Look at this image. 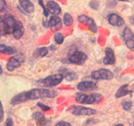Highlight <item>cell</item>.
I'll list each match as a JSON object with an SVG mask.
<instances>
[{
	"mask_svg": "<svg viewBox=\"0 0 134 126\" xmlns=\"http://www.w3.org/2000/svg\"><path fill=\"white\" fill-rule=\"evenodd\" d=\"M57 96V92L55 90L43 88L32 89L29 91H23L14 96L11 101V104L16 105L28 101L43 98H55Z\"/></svg>",
	"mask_w": 134,
	"mask_h": 126,
	"instance_id": "cell-1",
	"label": "cell"
},
{
	"mask_svg": "<svg viewBox=\"0 0 134 126\" xmlns=\"http://www.w3.org/2000/svg\"><path fill=\"white\" fill-rule=\"evenodd\" d=\"M103 99V96L99 93L86 94L83 93H77L75 100L78 103L82 105H95L99 103Z\"/></svg>",
	"mask_w": 134,
	"mask_h": 126,
	"instance_id": "cell-2",
	"label": "cell"
},
{
	"mask_svg": "<svg viewBox=\"0 0 134 126\" xmlns=\"http://www.w3.org/2000/svg\"><path fill=\"white\" fill-rule=\"evenodd\" d=\"M16 20L13 16L5 15L0 16V35L5 36L11 34Z\"/></svg>",
	"mask_w": 134,
	"mask_h": 126,
	"instance_id": "cell-3",
	"label": "cell"
},
{
	"mask_svg": "<svg viewBox=\"0 0 134 126\" xmlns=\"http://www.w3.org/2000/svg\"><path fill=\"white\" fill-rule=\"evenodd\" d=\"M67 111L74 116H92L97 114L95 109L78 105H72L67 109Z\"/></svg>",
	"mask_w": 134,
	"mask_h": 126,
	"instance_id": "cell-4",
	"label": "cell"
},
{
	"mask_svg": "<svg viewBox=\"0 0 134 126\" xmlns=\"http://www.w3.org/2000/svg\"><path fill=\"white\" fill-rule=\"evenodd\" d=\"M64 76L62 74H53V75L49 76L44 79H42L40 82L44 86L47 87H52L58 85L63 82Z\"/></svg>",
	"mask_w": 134,
	"mask_h": 126,
	"instance_id": "cell-5",
	"label": "cell"
},
{
	"mask_svg": "<svg viewBox=\"0 0 134 126\" xmlns=\"http://www.w3.org/2000/svg\"><path fill=\"white\" fill-rule=\"evenodd\" d=\"M91 78L97 80H109L114 78V74L107 68H100L91 72Z\"/></svg>",
	"mask_w": 134,
	"mask_h": 126,
	"instance_id": "cell-6",
	"label": "cell"
},
{
	"mask_svg": "<svg viewBox=\"0 0 134 126\" xmlns=\"http://www.w3.org/2000/svg\"><path fill=\"white\" fill-rule=\"evenodd\" d=\"M24 61V56L23 54H19L15 56H13L9 60L6 65V68L9 72L13 71L21 66V63Z\"/></svg>",
	"mask_w": 134,
	"mask_h": 126,
	"instance_id": "cell-7",
	"label": "cell"
},
{
	"mask_svg": "<svg viewBox=\"0 0 134 126\" xmlns=\"http://www.w3.org/2000/svg\"><path fill=\"white\" fill-rule=\"evenodd\" d=\"M122 38L127 47L134 52V34L127 26L125 27L122 33Z\"/></svg>",
	"mask_w": 134,
	"mask_h": 126,
	"instance_id": "cell-8",
	"label": "cell"
},
{
	"mask_svg": "<svg viewBox=\"0 0 134 126\" xmlns=\"http://www.w3.org/2000/svg\"><path fill=\"white\" fill-rule=\"evenodd\" d=\"M87 55L82 51H76L73 53L69 58L70 62L76 65H82L87 59Z\"/></svg>",
	"mask_w": 134,
	"mask_h": 126,
	"instance_id": "cell-9",
	"label": "cell"
},
{
	"mask_svg": "<svg viewBox=\"0 0 134 126\" xmlns=\"http://www.w3.org/2000/svg\"><path fill=\"white\" fill-rule=\"evenodd\" d=\"M78 21L82 24H84L93 33L97 32V26L95 20L90 16L85 15H81L78 16Z\"/></svg>",
	"mask_w": 134,
	"mask_h": 126,
	"instance_id": "cell-10",
	"label": "cell"
},
{
	"mask_svg": "<svg viewBox=\"0 0 134 126\" xmlns=\"http://www.w3.org/2000/svg\"><path fill=\"white\" fill-rule=\"evenodd\" d=\"M77 89L82 92H88L97 89L98 87L95 82L92 81H82L78 83L76 86Z\"/></svg>",
	"mask_w": 134,
	"mask_h": 126,
	"instance_id": "cell-11",
	"label": "cell"
},
{
	"mask_svg": "<svg viewBox=\"0 0 134 126\" xmlns=\"http://www.w3.org/2000/svg\"><path fill=\"white\" fill-rule=\"evenodd\" d=\"M105 56L103 59V62L105 65H113L116 62L114 52L110 47H107L105 51Z\"/></svg>",
	"mask_w": 134,
	"mask_h": 126,
	"instance_id": "cell-12",
	"label": "cell"
},
{
	"mask_svg": "<svg viewBox=\"0 0 134 126\" xmlns=\"http://www.w3.org/2000/svg\"><path fill=\"white\" fill-rule=\"evenodd\" d=\"M46 8L49 13L53 15H59L61 13V8L57 2L54 1H48L46 4Z\"/></svg>",
	"mask_w": 134,
	"mask_h": 126,
	"instance_id": "cell-13",
	"label": "cell"
},
{
	"mask_svg": "<svg viewBox=\"0 0 134 126\" xmlns=\"http://www.w3.org/2000/svg\"><path fill=\"white\" fill-rule=\"evenodd\" d=\"M24 27L23 23L19 20H16L14 29L13 30V35L15 39H19L23 36L24 34Z\"/></svg>",
	"mask_w": 134,
	"mask_h": 126,
	"instance_id": "cell-14",
	"label": "cell"
},
{
	"mask_svg": "<svg viewBox=\"0 0 134 126\" xmlns=\"http://www.w3.org/2000/svg\"><path fill=\"white\" fill-rule=\"evenodd\" d=\"M108 22L110 25L113 26L120 27L124 24V20L121 16L117 14L112 13L110 14L108 16Z\"/></svg>",
	"mask_w": 134,
	"mask_h": 126,
	"instance_id": "cell-15",
	"label": "cell"
},
{
	"mask_svg": "<svg viewBox=\"0 0 134 126\" xmlns=\"http://www.w3.org/2000/svg\"><path fill=\"white\" fill-rule=\"evenodd\" d=\"M19 2L20 7L26 13L31 14L34 12V10H35L34 5L30 0H19Z\"/></svg>",
	"mask_w": 134,
	"mask_h": 126,
	"instance_id": "cell-16",
	"label": "cell"
},
{
	"mask_svg": "<svg viewBox=\"0 0 134 126\" xmlns=\"http://www.w3.org/2000/svg\"><path fill=\"white\" fill-rule=\"evenodd\" d=\"M131 93V91L128 89V84H124L118 89L115 94V97L117 99L121 98V97H124Z\"/></svg>",
	"mask_w": 134,
	"mask_h": 126,
	"instance_id": "cell-17",
	"label": "cell"
},
{
	"mask_svg": "<svg viewBox=\"0 0 134 126\" xmlns=\"http://www.w3.org/2000/svg\"><path fill=\"white\" fill-rule=\"evenodd\" d=\"M60 74H63L64 78H65L69 82H72V81L76 80L78 77L76 73L69 71V70H66V69H63Z\"/></svg>",
	"mask_w": 134,
	"mask_h": 126,
	"instance_id": "cell-18",
	"label": "cell"
},
{
	"mask_svg": "<svg viewBox=\"0 0 134 126\" xmlns=\"http://www.w3.org/2000/svg\"><path fill=\"white\" fill-rule=\"evenodd\" d=\"M16 49L13 47L7 46L5 44H0V53L5 55H13L16 53Z\"/></svg>",
	"mask_w": 134,
	"mask_h": 126,
	"instance_id": "cell-19",
	"label": "cell"
},
{
	"mask_svg": "<svg viewBox=\"0 0 134 126\" xmlns=\"http://www.w3.org/2000/svg\"><path fill=\"white\" fill-rule=\"evenodd\" d=\"M62 19L57 15H53L51 16L49 19V21H47V27H54L55 26L59 24H61Z\"/></svg>",
	"mask_w": 134,
	"mask_h": 126,
	"instance_id": "cell-20",
	"label": "cell"
},
{
	"mask_svg": "<svg viewBox=\"0 0 134 126\" xmlns=\"http://www.w3.org/2000/svg\"><path fill=\"white\" fill-rule=\"evenodd\" d=\"M48 49L46 47H42L38 48L34 52V56L36 57L43 58L48 54Z\"/></svg>",
	"mask_w": 134,
	"mask_h": 126,
	"instance_id": "cell-21",
	"label": "cell"
},
{
	"mask_svg": "<svg viewBox=\"0 0 134 126\" xmlns=\"http://www.w3.org/2000/svg\"><path fill=\"white\" fill-rule=\"evenodd\" d=\"M63 22L66 26H70L72 25L74 23V19L70 13H64V16H63Z\"/></svg>",
	"mask_w": 134,
	"mask_h": 126,
	"instance_id": "cell-22",
	"label": "cell"
},
{
	"mask_svg": "<svg viewBox=\"0 0 134 126\" xmlns=\"http://www.w3.org/2000/svg\"><path fill=\"white\" fill-rule=\"evenodd\" d=\"M32 118L35 121H36L38 123H40L42 122H46V118L44 116V114H42L40 112H36L32 114Z\"/></svg>",
	"mask_w": 134,
	"mask_h": 126,
	"instance_id": "cell-23",
	"label": "cell"
},
{
	"mask_svg": "<svg viewBox=\"0 0 134 126\" xmlns=\"http://www.w3.org/2000/svg\"><path fill=\"white\" fill-rule=\"evenodd\" d=\"M54 39H55V42H56L57 44L60 45L64 42V38L61 33L57 32L55 34V36H54Z\"/></svg>",
	"mask_w": 134,
	"mask_h": 126,
	"instance_id": "cell-24",
	"label": "cell"
},
{
	"mask_svg": "<svg viewBox=\"0 0 134 126\" xmlns=\"http://www.w3.org/2000/svg\"><path fill=\"white\" fill-rule=\"evenodd\" d=\"M122 108L126 111H128L132 107V102L129 101H124L122 103Z\"/></svg>",
	"mask_w": 134,
	"mask_h": 126,
	"instance_id": "cell-25",
	"label": "cell"
},
{
	"mask_svg": "<svg viewBox=\"0 0 134 126\" xmlns=\"http://www.w3.org/2000/svg\"><path fill=\"white\" fill-rule=\"evenodd\" d=\"M38 3H39L40 6L41 7H42V9H43V15H44L45 17L47 18V16H49V13L48 11H47V8H46V6H45L44 4H43V0H38Z\"/></svg>",
	"mask_w": 134,
	"mask_h": 126,
	"instance_id": "cell-26",
	"label": "cell"
},
{
	"mask_svg": "<svg viewBox=\"0 0 134 126\" xmlns=\"http://www.w3.org/2000/svg\"><path fill=\"white\" fill-rule=\"evenodd\" d=\"M89 5L91 9L94 10H97L99 7V2L97 0H92L89 3Z\"/></svg>",
	"mask_w": 134,
	"mask_h": 126,
	"instance_id": "cell-27",
	"label": "cell"
},
{
	"mask_svg": "<svg viewBox=\"0 0 134 126\" xmlns=\"http://www.w3.org/2000/svg\"><path fill=\"white\" fill-rule=\"evenodd\" d=\"M37 105H38V107L40 108L41 110H43V112H47V111H48V110H49L50 109H51V108H50L49 106H48L47 105H44L43 102H38V103H37Z\"/></svg>",
	"mask_w": 134,
	"mask_h": 126,
	"instance_id": "cell-28",
	"label": "cell"
},
{
	"mask_svg": "<svg viewBox=\"0 0 134 126\" xmlns=\"http://www.w3.org/2000/svg\"><path fill=\"white\" fill-rule=\"evenodd\" d=\"M3 118H4V110H3L2 101H0V123L3 122Z\"/></svg>",
	"mask_w": 134,
	"mask_h": 126,
	"instance_id": "cell-29",
	"label": "cell"
},
{
	"mask_svg": "<svg viewBox=\"0 0 134 126\" xmlns=\"http://www.w3.org/2000/svg\"><path fill=\"white\" fill-rule=\"evenodd\" d=\"M7 7L5 0H0V12L4 11Z\"/></svg>",
	"mask_w": 134,
	"mask_h": 126,
	"instance_id": "cell-30",
	"label": "cell"
},
{
	"mask_svg": "<svg viewBox=\"0 0 134 126\" xmlns=\"http://www.w3.org/2000/svg\"><path fill=\"white\" fill-rule=\"evenodd\" d=\"M56 125H64V126H66V125H69L70 126L71 124L69 122H66L65 121H60V122H58V123H56Z\"/></svg>",
	"mask_w": 134,
	"mask_h": 126,
	"instance_id": "cell-31",
	"label": "cell"
},
{
	"mask_svg": "<svg viewBox=\"0 0 134 126\" xmlns=\"http://www.w3.org/2000/svg\"><path fill=\"white\" fill-rule=\"evenodd\" d=\"M13 119H11V118H8L7 119V120H6L5 123V125H7V126H12L13 125Z\"/></svg>",
	"mask_w": 134,
	"mask_h": 126,
	"instance_id": "cell-32",
	"label": "cell"
},
{
	"mask_svg": "<svg viewBox=\"0 0 134 126\" xmlns=\"http://www.w3.org/2000/svg\"><path fill=\"white\" fill-rule=\"evenodd\" d=\"M50 49H51V51H55V50L56 49V47H55V46L53 45H52L50 46Z\"/></svg>",
	"mask_w": 134,
	"mask_h": 126,
	"instance_id": "cell-33",
	"label": "cell"
},
{
	"mask_svg": "<svg viewBox=\"0 0 134 126\" xmlns=\"http://www.w3.org/2000/svg\"><path fill=\"white\" fill-rule=\"evenodd\" d=\"M2 72H3V69H2L1 65H0V74H2Z\"/></svg>",
	"mask_w": 134,
	"mask_h": 126,
	"instance_id": "cell-34",
	"label": "cell"
},
{
	"mask_svg": "<svg viewBox=\"0 0 134 126\" xmlns=\"http://www.w3.org/2000/svg\"><path fill=\"white\" fill-rule=\"evenodd\" d=\"M131 22H132L133 24H134V16H133L132 19H131Z\"/></svg>",
	"mask_w": 134,
	"mask_h": 126,
	"instance_id": "cell-35",
	"label": "cell"
},
{
	"mask_svg": "<svg viewBox=\"0 0 134 126\" xmlns=\"http://www.w3.org/2000/svg\"><path fill=\"white\" fill-rule=\"evenodd\" d=\"M120 2H128L129 0H118Z\"/></svg>",
	"mask_w": 134,
	"mask_h": 126,
	"instance_id": "cell-36",
	"label": "cell"
},
{
	"mask_svg": "<svg viewBox=\"0 0 134 126\" xmlns=\"http://www.w3.org/2000/svg\"><path fill=\"white\" fill-rule=\"evenodd\" d=\"M133 125H134V123H133Z\"/></svg>",
	"mask_w": 134,
	"mask_h": 126,
	"instance_id": "cell-37",
	"label": "cell"
},
{
	"mask_svg": "<svg viewBox=\"0 0 134 126\" xmlns=\"http://www.w3.org/2000/svg\"><path fill=\"white\" fill-rule=\"evenodd\" d=\"M0 36H1V35H0Z\"/></svg>",
	"mask_w": 134,
	"mask_h": 126,
	"instance_id": "cell-38",
	"label": "cell"
}]
</instances>
